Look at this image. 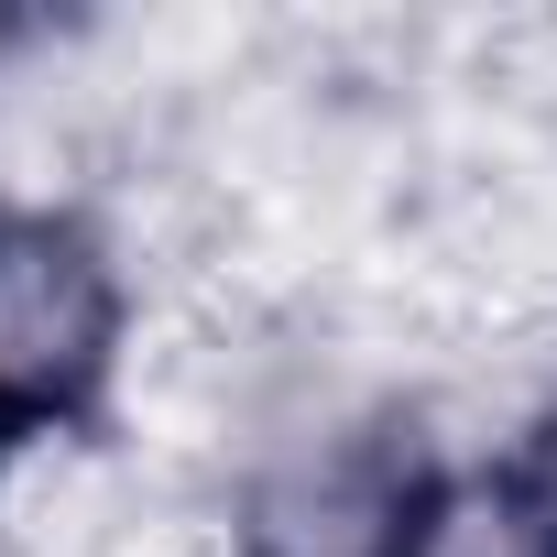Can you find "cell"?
I'll return each mask as SVG.
<instances>
[{
  "mask_svg": "<svg viewBox=\"0 0 557 557\" xmlns=\"http://www.w3.org/2000/svg\"><path fill=\"white\" fill-rule=\"evenodd\" d=\"M416 503L426 492L405 481V448L361 416H329V426L262 437L230 535L240 557H405Z\"/></svg>",
  "mask_w": 557,
  "mask_h": 557,
  "instance_id": "cell-2",
  "label": "cell"
},
{
  "mask_svg": "<svg viewBox=\"0 0 557 557\" xmlns=\"http://www.w3.org/2000/svg\"><path fill=\"white\" fill-rule=\"evenodd\" d=\"M405 557H557V492L524 470H459L416 503Z\"/></svg>",
  "mask_w": 557,
  "mask_h": 557,
  "instance_id": "cell-4",
  "label": "cell"
},
{
  "mask_svg": "<svg viewBox=\"0 0 557 557\" xmlns=\"http://www.w3.org/2000/svg\"><path fill=\"white\" fill-rule=\"evenodd\" d=\"M12 45H23V23H12V12H0V55H12Z\"/></svg>",
  "mask_w": 557,
  "mask_h": 557,
  "instance_id": "cell-5",
  "label": "cell"
},
{
  "mask_svg": "<svg viewBox=\"0 0 557 557\" xmlns=\"http://www.w3.org/2000/svg\"><path fill=\"white\" fill-rule=\"evenodd\" d=\"M132 524V470L88 437H23L0 459V557H110Z\"/></svg>",
  "mask_w": 557,
  "mask_h": 557,
  "instance_id": "cell-3",
  "label": "cell"
},
{
  "mask_svg": "<svg viewBox=\"0 0 557 557\" xmlns=\"http://www.w3.org/2000/svg\"><path fill=\"white\" fill-rule=\"evenodd\" d=\"M121 361V273L99 230L55 208H0V437H66Z\"/></svg>",
  "mask_w": 557,
  "mask_h": 557,
  "instance_id": "cell-1",
  "label": "cell"
}]
</instances>
